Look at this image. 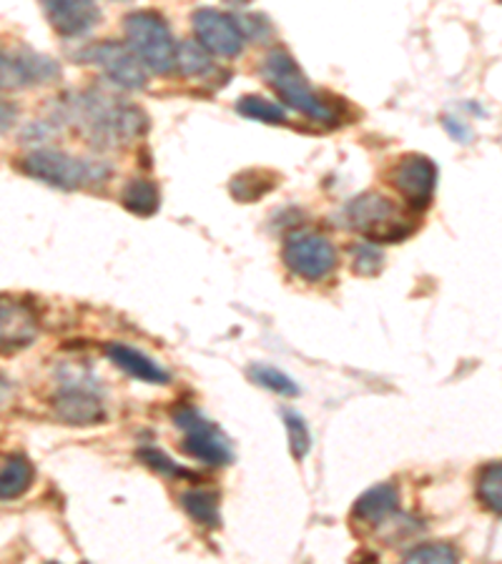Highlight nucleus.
I'll list each match as a JSON object with an SVG mask.
<instances>
[{
	"mask_svg": "<svg viewBox=\"0 0 502 564\" xmlns=\"http://www.w3.org/2000/svg\"><path fill=\"white\" fill-rule=\"evenodd\" d=\"M68 118L75 121L96 146H121L147 133L149 118L126 101L106 93H79L68 98Z\"/></svg>",
	"mask_w": 502,
	"mask_h": 564,
	"instance_id": "nucleus-1",
	"label": "nucleus"
},
{
	"mask_svg": "<svg viewBox=\"0 0 502 564\" xmlns=\"http://www.w3.org/2000/svg\"><path fill=\"white\" fill-rule=\"evenodd\" d=\"M261 71H264V79H267L271 89L277 91V96L282 98L284 106L300 110V114H304L306 118H312V121L317 124H327V126L339 124L337 108H331L327 101L322 98V93L312 89V83L306 81L300 63H296L287 50L282 48L271 50L267 61L261 66Z\"/></svg>",
	"mask_w": 502,
	"mask_h": 564,
	"instance_id": "nucleus-2",
	"label": "nucleus"
},
{
	"mask_svg": "<svg viewBox=\"0 0 502 564\" xmlns=\"http://www.w3.org/2000/svg\"><path fill=\"white\" fill-rule=\"evenodd\" d=\"M347 221L370 244L405 242L417 228L412 213L380 191H367L352 199L347 207Z\"/></svg>",
	"mask_w": 502,
	"mask_h": 564,
	"instance_id": "nucleus-3",
	"label": "nucleus"
},
{
	"mask_svg": "<svg viewBox=\"0 0 502 564\" xmlns=\"http://www.w3.org/2000/svg\"><path fill=\"white\" fill-rule=\"evenodd\" d=\"M21 166L31 178H38V181L48 186L61 188V191H79L83 186L104 184L110 176L108 166L68 156V153L56 149L31 151Z\"/></svg>",
	"mask_w": 502,
	"mask_h": 564,
	"instance_id": "nucleus-4",
	"label": "nucleus"
},
{
	"mask_svg": "<svg viewBox=\"0 0 502 564\" xmlns=\"http://www.w3.org/2000/svg\"><path fill=\"white\" fill-rule=\"evenodd\" d=\"M126 38L133 56L153 73H168L176 68V40L166 21L153 11H136L124 21Z\"/></svg>",
	"mask_w": 502,
	"mask_h": 564,
	"instance_id": "nucleus-5",
	"label": "nucleus"
},
{
	"mask_svg": "<svg viewBox=\"0 0 502 564\" xmlns=\"http://www.w3.org/2000/svg\"><path fill=\"white\" fill-rule=\"evenodd\" d=\"M174 422L178 430L184 432L182 449L194 459L203 461L209 467H226L234 459L232 444L221 434L214 422H209L207 416L197 409L184 407L174 412Z\"/></svg>",
	"mask_w": 502,
	"mask_h": 564,
	"instance_id": "nucleus-6",
	"label": "nucleus"
},
{
	"mask_svg": "<svg viewBox=\"0 0 502 564\" xmlns=\"http://www.w3.org/2000/svg\"><path fill=\"white\" fill-rule=\"evenodd\" d=\"M284 263L287 269L296 273V277L310 281L327 279L337 267V249L327 236L312 234V231H302L287 238L284 244Z\"/></svg>",
	"mask_w": 502,
	"mask_h": 564,
	"instance_id": "nucleus-7",
	"label": "nucleus"
},
{
	"mask_svg": "<svg viewBox=\"0 0 502 564\" xmlns=\"http://www.w3.org/2000/svg\"><path fill=\"white\" fill-rule=\"evenodd\" d=\"M61 63L28 48H0V91H21L31 85L61 81Z\"/></svg>",
	"mask_w": 502,
	"mask_h": 564,
	"instance_id": "nucleus-8",
	"label": "nucleus"
},
{
	"mask_svg": "<svg viewBox=\"0 0 502 564\" xmlns=\"http://www.w3.org/2000/svg\"><path fill=\"white\" fill-rule=\"evenodd\" d=\"M194 33H197L199 46L207 54H217L224 58H236L244 50V28L234 15L214 8H199L194 13Z\"/></svg>",
	"mask_w": 502,
	"mask_h": 564,
	"instance_id": "nucleus-9",
	"label": "nucleus"
},
{
	"mask_svg": "<svg viewBox=\"0 0 502 564\" xmlns=\"http://www.w3.org/2000/svg\"><path fill=\"white\" fill-rule=\"evenodd\" d=\"M393 186L410 203V209H428L437 186L435 161L422 153H405L393 168Z\"/></svg>",
	"mask_w": 502,
	"mask_h": 564,
	"instance_id": "nucleus-10",
	"label": "nucleus"
},
{
	"mask_svg": "<svg viewBox=\"0 0 502 564\" xmlns=\"http://www.w3.org/2000/svg\"><path fill=\"white\" fill-rule=\"evenodd\" d=\"M83 58L104 68L108 79L124 85V89L141 91L147 85V68L141 66V61L133 56V50L126 43L101 40L93 48H89Z\"/></svg>",
	"mask_w": 502,
	"mask_h": 564,
	"instance_id": "nucleus-11",
	"label": "nucleus"
},
{
	"mask_svg": "<svg viewBox=\"0 0 502 564\" xmlns=\"http://www.w3.org/2000/svg\"><path fill=\"white\" fill-rule=\"evenodd\" d=\"M54 407L58 416L73 426H91L106 419V409L98 397V389L81 379L61 381V387H58L54 397Z\"/></svg>",
	"mask_w": 502,
	"mask_h": 564,
	"instance_id": "nucleus-12",
	"label": "nucleus"
},
{
	"mask_svg": "<svg viewBox=\"0 0 502 564\" xmlns=\"http://www.w3.org/2000/svg\"><path fill=\"white\" fill-rule=\"evenodd\" d=\"M36 312L19 298L0 294V354H15L38 339Z\"/></svg>",
	"mask_w": 502,
	"mask_h": 564,
	"instance_id": "nucleus-13",
	"label": "nucleus"
},
{
	"mask_svg": "<svg viewBox=\"0 0 502 564\" xmlns=\"http://www.w3.org/2000/svg\"><path fill=\"white\" fill-rule=\"evenodd\" d=\"M50 25L63 36H83L101 23V8L86 0H54L46 3Z\"/></svg>",
	"mask_w": 502,
	"mask_h": 564,
	"instance_id": "nucleus-14",
	"label": "nucleus"
},
{
	"mask_svg": "<svg viewBox=\"0 0 502 564\" xmlns=\"http://www.w3.org/2000/svg\"><path fill=\"white\" fill-rule=\"evenodd\" d=\"M106 354L110 362H114L118 369L126 372L129 376H133V379H141V381H149V384H168V376L166 369H161V366L153 362V359H149L143 352H139V349H133L129 344H108Z\"/></svg>",
	"mask_w": 502,
	"mask_h": 564,
	"instance_id": "nucleus-15",
	"label": "nucleus"
},
{
	"mask_svg": "<svg viewBox=\"0 0 502 564\" xmlns=\"http://www.w3.org/2000/svg\"><path fill=\"white\" fill-rule=\"evenodd\" d=\"M399 492L395 484H377L362 494L354 504V519L362 525H382L389 515H395Z\"/></svg>",
	"mask_w": 502,
	"mask_h": 564,
	"instance_id": "nucleus-16",
	"label": "nucleus"
},
{
	"mask_svg": "<svg viewBox=\"0 0 502 564\" xmlns=\"http://www.w3.org/2000/svg\"><path fill=\"white\" fill-rule=\"evenodd\" d=\"M33 465L23 455L0 457V500L11 502L23 497L33 484Z\"/></svg>",
	"mask_w": 502,
	"mask_h": 564,
	"instance_id": "nucleus-17",
	"label": "nucleus"
},
{
	"mask_svg": "<svg viewBox=\"0 0 502 564\" xmlns=\"http://www.w3.org/2000/svg\"><path fill=\"white\" fill-rule=\"evenodd\" d=\"M279 176L271 174L267 168H246L242 174H236L229 184V191L240 203H252L259 201L261 196H267L269 191L277 188Z\"/></svg>",
	"mask_w": 502,
	"mask_h": 564,
	"instance_id": "nucleus-18",
	"label": "nucleus"
},
{
	"mask_svg": "<svg viewBox=\"0 0 502 564\" xmlns=\"http://www.w3.org/2000/svg\"><path fill=\"white\" fill-rule=\"evenodd\" d=\"M121 203L136 216H153L161 207V193L153 181L147 178H136L129 186L124 188Z\"/></svg>",
	"mask_w": 502,
	"mask_h": 564,
	"instance_id": "nucleus-19",
	"label": "nucleus"
},
{
	"mask_svg": "<svg viewBox=\"0 0 502 564\" xmlns=\"http://www.w3.org/2000/svg\"><path fill=\"white\" fill-rule=\"evenodd\" d=\"M182 504L186 515L197 519L203 527H219V500L217 494L207 490H189L182 494Z\"/></svg>",
	"mask_w": 502,
	"mask_h": 564,
	"instance_id": "nucleus-20",
	"label": "nucleus"
},
{
	"mask_svg": "<svg viewBox=\"0 0 502 564\" xmlns=\"http://www.w3.org/2000/svg\"><path fill=\"white\" fill-rule=\"evenodd\" d=\"M236 110H240L244 118H252V121H259V124H269V126L287 124L284 106L261 96H242L236 101Z\"/></svg>",
	"mask_w": 502,
	"mask_h": 564,
	"instance_id": "nucleus-21",
	"label": "nucleus"
},
{
	"mask_svg": "<svg viewBox=\"0 0 502 564\" xmlns=\"http://www.w3.org/2000/svg\"><path fill=\"white\" fill-rule=\"evenodd\" d=\"M176 68L186 79H201V75L214 73V63L207 50L199 43H178L176 46Z\"/></svg>",
	"mask_w": 502,
	"mask_h": 564,
	"instance_id": "nucleus-22",
	"label": "nucleus"
},
{
	"mask_svg": "<svg viewBox=\"0 0 502 564\" xmlns=\"http://www.w3.org/2000/svg\"><path fill=\"white\" fill-rule=\"evenodd\" d=\"M478 497L490 512L500 515L502 507V467L500 461H492L478 477Z\"/></svg>",
	"mask_w": 502,
	"mask_h": 564,
	"instance_id": "nucleus-23",
	"label": "nucleus"
},
{
	"mask_svg": "<svg viewBox=\"0 0 502 564\" xmlns=\"http://www.w3.org/2000/svg\"><path fill=\"white\" fill-rule=\"evenodd\" d=\"M402 564H459L457 550L447 542H432V544H420L412 550Z\"/></svg>",
	"mask_w": 502,
	"mask_h": 564,
	"instance_id": "nucleus-24",
	"label": "nucleus"
},
{
	"mask_svg": "<svg viewBox=\"0 0 502 564\" xmlns=\"http://www.w3.org/2000/svg\"><path fill=\"white\" fill-rule=\"evenodd\" d=\"M252 379L261 384L264 389H271L277 391V395L282 397H296L300 395V387H296L294 379H289L284 372H279L277 366H252Z\"/></svg>",
	"mask_w": 502,
	"mask_h": 564,
	"instance_id": "nucleus-25",
	"label": "nucleus"
},
{
	"mask_svg": "<svg viewBox=\"0 0 502 564\" xmlns=\"http://www.w3.org/2000/svg\"><path fill=\"white\" fill-rule=\"evenodd\" d=\"M284 424H287V434H289V449L296 459H304L310 455L312 449V432L306 426L304 419L296 412H284Z\"/></svg>",
	"mask_w": 502,
	"mask_h": 564,
	"instance_id": "nucleus-26",
	"label": "nucleus"
},
{
	"mask_svg": "<svg viewBox=\"0 0 502 564\" xmlns=\"http://www.w3.org/2000/svg\"><path fill=\"white\" fill-rule=\"evenodd\" d=\"M139 459H141L147 467L156 469V472L166 474V477H174V480H178V477H189V472H184V469L178 467L174 459H168V457L164 455V451H159V449H153V447L139 449Z\"/></svg>",
	"mask_w": 502,
	"mask_h": 564,
	"instance_id": "nucleus-27",
	"label": "nucleus"
},
{
	"mask_svg": "<svg viewBox=\"0 0 502 564\" xmlns=\"http://www.w3.org/2000/svg\"><path fill=\"white\" fill-rule=\"evenodd\" d=\"M354 254V271L364 273V277H372L382 269V251L372 244H357L352 246Z\"/></svg>",
	"mask_w": 502,
	"mask_h": 564,
	"instance_id": "nucleus-28",
	"label": "nucleus"
},
{
	"mask_svg": "<svg viewBox=\"0 0 502 564\" xmlns=\"http://www.w3.org/2000/svg\"><path fill=\"white\" fill-rule=\"evenodd\" d=\"M15 121H19V106L0 101V133H5Z\"/></svg>",
	"mask_w": 502,
	"mask_h": 564,
	"instance_id": "nucleus-29",
	"label": "nucleus"
},
{
	"mask_svg": "<svg viewBox=\"0 0 502 564\" xmlns=\"http://www.w3.org/2000/svg\"><path fill=\"white\" fill-rule=\"evenodd\" d=\"M11 399H13V387H11V381H8L5 376L0 374V409H3Z\"/></svg>",
	"mask_w": 502,
	"mask_h": 564,
	"instance_id": "nucleus-30",
	"label": "nucleus"
}]
</instances>
